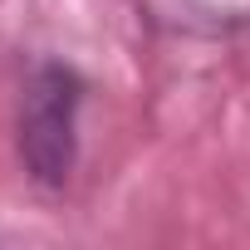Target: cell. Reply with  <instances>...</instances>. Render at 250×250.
Segmentation results:
<instances>
[{"label":"cell","mask_w":250,"mask_h":250,"mask_svg":"<svg viewBox=\"0 0 250 250\" xmlns=\"http://www.w3.org/2000/svg\"><path fill=\"white\" fill-rule=\"evenodd\" d=\"M88 83L74 64L40 59L20 88L15 108V152L35 187L64 191L79 167V113H83Z\"/></svg>","instance_id":"6da1fadb"}]
</instances>
